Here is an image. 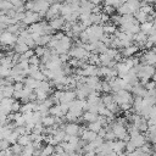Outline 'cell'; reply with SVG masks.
I'll use <instances>...</instances> for the list:
<instances>
[{"instance_id":"cell-34","label":"cell","mask_w":156,"mask_h":156,"mask_svg":"<svg viewBox=\"0 0 156 156\" xmlns=\"http://www.w3.org/2000/svg\"><path fill=\"white\" fill-rule=\"evenodd\" d=\"M152 28H154V29H156V18L152 21Z\"/></svg>"},{"instance_id":"cell-29","label":"cell","mask_w":156,"mask_h":156,"mask_svg":"<svg viewBox=\"0 0 156 156\" xmlns=\"http://www.w3.org/2000/svg\"><path fill=\"white\" fill-rule=\"evenodd\" d=\"M104 2H105V5L112 6V7H115V9H118V7L122 5L121 0H104Z\"/></svg>"},{"instance_id":"cell-30","label":"cell","mask_w":156,"mask_h":156,"mask_svg":"<svg viewBox=\"0 0 156 156\" xmlns=\"http://www.w3.org/2000/svg\"><path fill=\"white\" fill-rule=\"evenodd\" d=\"M40 62H41V61H40V58H39L38 56H35V55H33V56L28 60L29 66H38V67H39V66H40Z\"/></svg>"},{"instance_id":"cell-22","label":"cell","mask_w":156,"mask_h":156,"mask_svg":"<svg viewBox=\"0 0 156 156\" xmlns=\"http://www.w3.org/2000/svg\"><path fill=\"white\" fill-rule=\"evenodd\" d=\"M102 29H104V33H105V34H107V35H113V34L116 33V30H117V27H116L115 24H112V23H106V24L102 26Z\"/></svg>"},{"instance_id":"cell-24","label":"cell","mask_w":156,"mask_h":156,"mask_svg":"<svg viewBox=\"0 0 156 156\" xmlns=\"http://www.w3.org/2000/svg\"><path fill=\"white\" fill-rule=\"evenodd\" d=\"M12 9H13V6L10 2V0H0V10L2 13H6L7 11H10Z\"/></svg>"},{"instance_id":"cell-33","label":"cell","mask_w":156,"mask_h":156,"mask_svg":"<svg viewBox=\"0 0 156 156\" xmlns=\"http://www.w3.org/2000/svg\"><path fill=\"white\" fill-rule=\"evenodd\" d=\"M2 99H4V93H2V89L0 87V100H2Z\"/></svg>"},{"instance_id":"cell-26","label":"cell","mask_w":156,"mask_h":156,"mask_svg":"<svg viewBox=\"0 0 156 156\" xmlns=\"http://www.w3.org/2000/svg\"><path fill=\"white\" fill-rule=\"evenodd\" d=\"M117 13H118L119 16H124V15H133V13H132V11H130V9L128 7V5H127V4H122V5L117 9Z\"/></svg>"},{"instance_id":"cell-12","label":"cell","mask_w":156,"mask_h":156,"mask_svg":"<svg viewBox=\"0 0 156 156\" xmlns=\"http://www.w3.org/2000/svg\"><path fill=\"white\" fill-rule=\"evenodd\" d=\"M124 147H126V141L118 140V139L112 141V150H113V152L121 155V154L124 152Z\"/></svg>"},{"instance_id":"cell-20","label":"cell","mask_w":156,"mask_h":156,"mask_svg":"<svg viewBox=\"0 0 156 156\" xmlns=\"http://www.w3.org/2000/svg\"><path fill=\"white\" fill-rule=\"evenodd\" d=\"M13 49H15V54H18V55H22V54H24L27 50H29V48H28L24 43H21V41H16Z\"/></svg>"},{"instance_id":"cell-5","label":"cell","mask_w":156,"mask_h":156,"mask_svg":"<svg viewBox=\"0 0 156 156\" xmlns=\"http://www.w3.org/2000/svg\"><path fill=\"white\" fill-rule=\"evenodd\" d=\"M40 20H41V16L39 13L33 11H24V17L22 20V23L24 26H30L37 22H40Z\"/></svg>"},{"instance_id":"cell-31","label":"cell","mask_w":156,"mask_h":156,"mask_svg":"<svg viewBox=\"0 0 156 156\" xmlns=\"http://www.w3.org/2000/svg\"><path fill=\"white\" fill-rule=\"evenodd\" d=\"M115 11H116V9H115V7H112V6H108V5H105V7L102 9V12H104V13H106V15H108L110 17L115 15Z\"/></svg>"},{"instance_id":"cell-21","label":"cell","mask_w":156,"mask_h":156,"mask_svg":"<svg viewBox=\"0 0 156 156\" xmlns=\"http://www.w3.org/2000/svg\"><path fill=\"white\" fill-rule=\"evenodd\" d=\"M35 89H39V90H43V91L50 94L51 93V84L48 80H41V82H38V85Z\"/></svg>"},{"instance_id":"cell-14","label":"cell","mask_w":156,"mask_h":156,"mask_svg":"<svg viewBox=\"0 0 156 156\" xmlns=\"http://www.w3.org/2000/svg\"><path fill=\"white\" fill-rule=\"evenodd\" d=\"M41 126L43 127H57L56 126V117H54V116H51V115H48V116H44L43 118H41Z\"/></svg>"},{"instance_id":"cell-2","label":"cell","mask_w":156,"mask_h":156,"mask_svg":"<svg viewBox=\"0 0 156 156\" xmlns=\"http://www.w3.org/2000/svg\"><path fill=\"white\" fill-rule=\"evenodd\" d=\"M113 101L118 106H121L123 104H133V94L129 90H119V91L115 93Z\"/></svg>"},{"instance_id":"cell-7","label":"cell","mask_w":156,"mask_h":156,"mask_svg":"<svg viewBox=\"0 0 156 156\" xmlns=\"http://www.w3.org/2000/svg\"><path fill=\"white\" fill-rule=\"evenodd\" d=\"M129 141L133 144V146L135 149H138V147H141L146 143V136L143 133H138L133 136H129Z\"/></svg>"},{"instance_id":"cell-16","label":"cell","mask_w":156,"mask_h":156,"mask_svg":"<svg viewBox=\"0 0 156 156\" xmlns=\"http://www.w3.org/2000/svg\"><path fill=\"white\" fill-rule=\"evenodd\" d=\"M23 85H24V88L35 90V88H37V85H38V82H37L34 78H32V77L28 76V77L24 78V80H23Z\"/></svg>"},{"instance_id":"cell-15","label":"cell","mask_w":156,"mask_h":156,"mask_svg":"<svg viewBox=\"0 0 156 156\" xmlns=\"http://www.w3.org/2000/svg\"><path fill=\"white\" fill-rule=\"evenodd\" d=\"M98 117H99V115L93 113V112H90V111H85V112H83V115H82V119H83L84 122H88V124L91 123V122H95V121L98 119Z\"/></svg>"},{"instance_id":"cell-17","label":"cell","mask_w":156,"mask_h":156,"mask_svg":"<svg viewBox=\"0 0 156 156\" xmlns=\"http://www.w3.org/2000/svg\"><path fill=\"white\" fill-rule=\"evenodd\" d=\"M52 154H55V146L46 144L40 149V156H51Z\"/></svg>"},{"instance_id":"cell-8","label":"cell","mask_w":156,"mask_h":156,"mask_svg":"<svg viewBox=\"0 0 156 156\" xmlns=\"http://www.w3.org/2000/svg\"><path fill=\"white\" fill-rule=\"evenodd\" d=\"M15 102V100L12 98H4L2 100H0V110L5 113V115H10L11 113V107L12 104Z\"/></svg>"},{"instance_id":"cell-6","label":"cell","mask_w":156,"mask_h":156,"mask_svg":"<svg viewBox=\"0 0 156 156\" xmlns=\"http://www.w3.org/2000/svg\"><path fill=\"white\" fill-rule=\"evenodd\" d=\"M61 5H62V4H60V2H54V4L50 5L49 10H48L46 13H45V17H46L48 21H50V20H52V18H55V17L58 16Z\"/></svg>"},{"instance_id":"cell-13","label":"cell","mask_w":156,"mask_h":156,"mask_svg":"<svg viewBox=\"0 0 156 156\" xmlns=\"http://www.w3.org/2000/svg\"><path fill=\"white\" fill-rule=\"evenodd\" d=\"M96 136H98V134H96L95 132H91V130H89V129H85V130L82 133L80 139H82L84 143H91L93 140L96 139Z\"/></svg>"},{"instance_id":"cell-23","label":"cell","mask_w":156,"mask_h":156,"mask_svg":"<svg viewBox=\"0 0 156 156\" xmlns=\"http://www.w3.org/2000/svg\"><path fill=\"white\" fill-rule=\"evenodd\" d=\"M1 89H2V93H4V98H12L13 96V93H15L13 85H11V84L2 85Z\"/></svg>"},{"instance_id":"cell-11","label":"cell","mask_w":156,"mask_h":156,"mask_svg":"<svg viewBox=\"0 0 156 156\" xmlns=\"http://www.w3.org/2000/svg\"><path fill=\"white\" fill-rule=\"evenodd\" d=\"M133 40L135 41V45H136L138 48H139V46H143V48H144V45H145V43H146V40H147V35L144 34L143 32H138L136 34L133 35Z\"/></svg>"},{"instance_id":"cell-3","label":"cell","mask_w":156,"mask_h":156,"mask_svg":"<svg viewBox=\"0 0 156 156\" xmlns=\"http://www.w3.org/2000/svg\"><path fill=\"white\" fill-rule=\"evenodd\" d=\"M71 48H72V39L69 37L65 35L61 40L57 41V45L54 49V51L57 55H63V54H68V51L71 50Z\"/></svg>"},{"instance_id":"cell-35","label":"cell","mask_w":156,"mask_h":156,"mask_svg":"<svg viewBox=\"0 0 156 156\" xmlns=\"http://www.w3.org/2000/svg\"><path fill=\"white\" fill-rule=\"evenodd\" d=\"M151 78H152V80H154V82H155V83H156V72H155V73H154V76H152V77H151Z\"/></svg>"},{"instance_id":"cell-4","label":"cell","mask_w":156,"mask_h":156,"mask_svg":"<svg viewBox=\"0 0 156 156\" xmlns=\"http://www.w3.org/2000/svg\"><path fill=\"white\" fill-rule=\"evenodd\" d=\"M17 41V37L7 30L2 32L0 34V45H4V46H12L15 45Z\"/></svg>"},{"instance_id":"cell-10","label":"cell","mask_w":156,"mask_h":156,"mask_svg":"<svg viewBox=\"0 0 156 156\" xmlns=\"http://www.w3.org/2000/svg\"><path fill=\"white\" fill-rule=\"evenodd\" d=\"M138 50H139V48L136 46V45H130V46H128V48H124V49H121V55H122V57H127V58H129V57H133L136 52H138Z\"/></svg>"},{"instance_id":"cell-36","label":"cell","mask_w":156,"mask_h":156,"mask_svg":"<svg viewBox=\"0 0 156 156\" xmlns=\"http://www.w3.org/2000/svg\"><path fill=\"white\" fill-rule=\"evenodd\" d=\"M129 1H132V0H121L122 4H126V2H129Z\"/></svg>"},{"instance_id":"cell-32","label":"cell","mask_w":156,"mask_h":156,"mask_svg":"<svg viewBox=\"0 0 156 156\" xmlns=\"http://www.w3.org/2000/svg\"><path fill=\"white\" fill-rule=\"evenodd\" d=\"M68 156H83V154L82 152H78V151H74V152L68 154Z\"/></svg>"},{"instance_id":"cell-18","label":"cell","mask_w":156,"mask_h":156,"mask_svg":"<svg viewBox=\"0 0 156 156\" xmlns=\"http://www.w3.org/2000/svg\"><path fill=\"white\" fill-rule=\"evenodd\" d=\"M133 17H134V20H135L138 23H140V24L147 21V15H146V13H144L143 11H140V10L135 11V12L133 13Z\"/></svg>"},{"instance_id":"cell-27","label":"cell","mask_w":156,"mask_h":156,"mask_svg":"<svg viewBox=\"0 0 156 156\" xmlns=\"http://www.w3.org/2000/svg\"><path fill=\"white\" fill-rule=\"evenodd\" d=\"M10 150H11V152H12L13 155H16V156H20V155L22 154V151H23V147H22L20 144L15 143V144H12V146L10 147Z\"/></svg>"},{"instance_id":"cell-19","label":"cell","mask_w":156,"mask_h":156,"mask_svg":"<svg viewBox=\"0 0 156 156\" xmlns=\"http://www.w3.org/2000/svg\"><path fill=\"white\" fill-rule=\"evenodd\" d=\"M32 143V139H30V134H23V135H20L18 139H17V144H20L22 147L29 145Z\"/></svg>"},{"instance_id":"cell-25","label":"cell","mask_w":156,"mask_h":156,"mask_svg":"<svg viewBox=\"0 0 156 156\" xmlns=\"http://www.w3.org/2000/svg\"><path fill=\"white\" fill-rule=\"evenodd\" d=\"M139 28H140V32H143L144 34H146V35H147V34L152 30V22L146 21V22H144V23L139 24Z\"/></svg>"},{"instance_id":"cell-37","label":"cell","mask_w":156,"mask_h":156,"mask_svg":"<svg viewBox=\"0 0 156 156\" xmlns=\"http://www.w3.org/2000/svg\"><path fill=\"white\" fill-rule=\"evenodd\" d=\"M154 11L156 12V4H155V6H154Z\"/></svg>"},{"instance_id":"cell-28","label":"cell","mask_w":156,"mask_h":156,"mask_svg":"<svg viewBox=\"0 0 156 156\" xmlns=\"http://www.w3.org/2000/svg\"><path fill=\"white\" fill-rule=\"evenodd\" d=\"M46 48L45 46H37L35 49H34V55L35 56H38L39 58H41L44 55H45V52H46Z\"/></svg>"},{"instance_id":"cell-1","label":"cell","mask_w":156,"mask_h":156,"mask_svg":"<svg viewBox=\"0 0 156 156\" xmlns=\"http://www.w3.org/2000/svg\"><path fill=\"white\" fill-rule=\"evenodd\" d=\"M69 57L72 58H77V60H82V61H87L90 52L84 48V44L82 45H74L71 48V50L68 51Z\"/></svg>"},{"instance_id":"cell-9","label":"cell","mask_w":156,"mask_h":156,"mask_svg":"<svg viewBox=\"0 0 156 156\" xmlns=\"http://www.w3.org/2000/svg\"><path fill=\"white\" fill-rule=\"evenodd\" d=\"M65 23H66V21H65V18L62 16H60V17L57 16V17H55V18H52V20L49 21V26L52 28V30H60V29H62L65 27Z\"/></svg>"}]
</instances>
